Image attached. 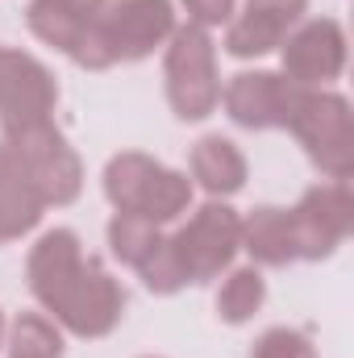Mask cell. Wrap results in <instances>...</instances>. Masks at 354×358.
Here are the masks:
<instances>
[{
    "label": "cell",
    "mask_w": 354,
    "mask_h": 358,
    "mask_svg": "<svg viewBox=\"0 0 354 358\" xmlns=\"http://www.w3.org/2000/svg\"><path fill=\"white\" fill-rule=\"evenodd\" d=\"M283 129L304 146V155L321 176L342 179V183L354 176V113L342 92L296 84Z\"/></svg>",
    "instance_id": "cell-1"
},
{
    "label": "cell",
    "mask_w": 354,
    "mask_h": 358,
    "mask_svg": "<svg viewBox=\"0 0 354 358\" xmlns=\"http://www.w3.org/2000/svg\"><path fill=\"white\" fill-rule=\"evenodd\" d=\"M104 196L117 213L146 217L163 229L192 208V179L142 150H121L104 163Z\"/></svg>",
    "instance_id": "cell-2"
},
{
    "label": "cell",
    "mask_w": 354,
    "mask_h": 358,
    "mask_svg": "<svg viewBox=\"0 0 354 358\" xmlns=\"http://www.w3.org/2000/svg\"><path fill=\"white\" fill-rule=\"evenodd\" d=\"M167 80V104L179 121H204L221 104V80H217V46L204 25H179L167 42L163 59Z\"/></svg>",
    "instance_id": "cell-3"
},
{
    "label": "cell",
    "mask_w": 354,
    "mask_h": 358,
    "mask_svg": "<svg viewBox=\"0 0 354 358\" xmlns=\"http://www.w3.org/2000/svg\"><path fill=\"white\" fill-rule=\"evenodd\" d=\"M4 142L13 146V155L21 159L25 176L34 183V192L42 196L46 208H67L80 200L84 192V163L76 155V146L67 142V134L50 121L25 125L17 134H4Z\"/></svg>",
    "instance_id": "cell-4"
},
{
    "label": "cell",
    "mask_w": 354,
    "mask_h": 358,
    "mask_svg": "<svg viewBox=\"0 0 354 358\" xmlns=\"http://www.w3.org/2000/svg\"><path fill=\"white\" fill-rule=\"evenodd\" d=\"M46 313H55V321L67 334L96 342V338H108L121 325V317H125V287L88 255L84 267L76 271L71 283L50 300Z\"/></svg>",
    "instance_id": "cell-5"
},
{
    "label": "cell",
    "mask_w": 354,
    "mask_h": 358,
    "mask_svg": "<svg viewBox=\"0 0 354 358\" xmlns=\"http://www.w3.org/2000/svg\"><path fill=\"white\" fill-rule=\"evenodd\" d=\"M171 242H176L187 279L192 283H208L221 271L234 267V259L242 250V217L225 200H204L171 234Z\"/></svg>",
    "instance_id": "cell-6"
},
{
    "label": "cell",
    "mask_w": 354,
    "mask_h": 358,
    "mask_svg": "<svg viewBox=\"0 0 354 358\" xmlns=\"http://www.w3.org/2000/svg\"><path fill=\"white\" fill-rule=\"evenodd\" d=\"M292 217V238H296V259L304 263H321L330 259L354 229V196L342 179L317 183L309 187L296 208H288Z\"/></svg>",
    "instance_id": "cell-7"
},
{
    "label": "cell",
    "mask_w": 354,
    "mask_h": 358,
    "mask_svg": "<svg viewBox=\"0 0 354 358\" xmlns=\"http://www.w3.org/2000/svg\"><path fill=\"white\" fill-rule=\"evenodd\" d=\"M59 104V84L46 63L25 50L0 46V129L17 134L25 125L50 121Z\"/></svg>",
    "instance_id": "cell-8"
},
{
    "label": "cell",
    "mask_w": 354,
    "mask_h": 358,
    "mask_svg": "<svg viewBox=\"0 0 354 358\" xmlns=\"http://www.w3.org/2000/svg\"><path fill=\"white\" fill-rule=\"evenodd\" d=\"M346 29L334 17H313L300 21L283 42V80L304 84V88H330L342 71H346Z\"/></svg>",
    "instance_id": "cell-9"
},
{
    "label": "cell",
    "mask_w": 354,
    "mask_h": 358,
    "mask_svg": "<svg viewBox=\"0 0 354 358\" xmlns=\"http://www.w3.org/2000/svg\"><path fill=\"white\" fill-rule=\"evenodd\" d=\"M100 25L108 34V46H113L117 63L150 59L179 29L171 0H108L100 8Z\"/></svg>",
    "instance_id": "cell-10"
},
{
    "label": "cell",
    "mask_w": 354,
    "mask_h": 358,
    "mask_svg": "<svg viewBox=\"0 0 354 358\" xmlns=\"http://www.w3.org/2000/svg\"><path fill=\"white\" fill-rule=\"evenodd\" d=\"M292 88L296 84L279 71H238L221 92V104L229 121L242 129H283Z\"/></svg>",
    "instance_id": "cell-11"
},
{
    "label": "cell",
    "mask_w": 354,
    "mask_h": 358,
    "mask_svg": "<svg viewBox=\"0 0 354 358\" xmlns=\"http://www.w3.org/2000/svg\"><path fill=\"white\" fill-rule=\"evenodd\" d=\"M84 259H88V255H84V242H80L76 229H67V225L46 229V234L34 242L29 259H25V279H29L34 300H38L42 308H50V300L71 283V275L84 267Z\"/></svg>",
    "instance_id": "cell-12"
},
{
    "label": "cell",
    "mask_w": 354,
    "mask_h": 358,
    "mask_svg": "<svg viewBox=\"0 0 354 358\" xmlns=\"http://www.w3.org/2000/svg\"><path fill=\"white\" fill-rule=\"evenodd\" d=\"M42 213H46L42 196L34 192L21 159L13 155V146L0 138V246L34 234Z\"/></svg>",
    "instance_id": "cell-13"
},
{
    "label": "cell",
    "mask_w": 354,
    "mask_h": 358,
    "mask_svg": "<svg viewBox=\"0 0 354 358\" xmlns=\"http://www.w3.org/2000/svg\"><path fill=\"white\" fill-rule=\"evenodd\" d=\"M246 155L238 150V142L221 138V134H204L192 146V183H200L208 192V200H229L246 187Z\"/></svg>",
    "instance_id": "cell-14"
},
{
    "label": "cell",
    "mask_w": 354,
    "mask_h": 358,
    "mask_svg": "<svg viewBox=\"0 0 354 358\" xmlns=\"http://www.w3.org/2000/svg\"><path fill=\"white\" fill-rule=\"evenodd\" d=\"M242 250L259 267H288V263H296V238H292L288 208L259 204L250 217H242Z\"/></svg>",
    "instance_id": "cell-15"
},
{
    "label": "cell",
    "mask_w": 354,
    "mask_h": 358,
    "mask_svg": "<svg viewBox=\"0 0 354 358\" xmlns=\"http://www.w3.org/2000/svg\"><path fill=\"white\" fill-rule=\"evenodd\" d=\"M96 17H100V13H96ZM96 17H84V13L67 8L63 0H29V8H25L29 34H34L38 42H46V46H55V50L67 55V59H76V50H80V42H84V34H88V25Z\"/></svg>",
    "instance_id": "cell-16"
},
{
    "label": "cell",
    "mask_w": 354,
    "mask_h": 358,
    "mask_svg": "<svg viewBox=\"0 0 354 358\" xmlns=\"http://www.w3.org/2000/svg\"><path fill=\"white\" fill-rule=\"evenodd\" d=\"M267 304V279L259 267H234L217 292V317L225 325H246Z\"/></svg>",
    "instance_id": "cell-17"
},
{
    "label": "cell",
    "mask_w": 354,
    "mask_h": 358,
    "mask_svg": "<svg viewBox=\"0 0 354 358\" xmlns=\"http://www.w3.org/2000/svg\"><path fill=\"white\" fill-rule=\"evenodd\" d=\"M8 358H63V329L42 313H21L4 329Z\"/></svg>",
    "instance_id": "cell-18"
},
{
    "label": "cell",
    "mask_w": 354,
    "mask_h": 358,
    "mask_svg": "<svg viewBox=\"0 0 354 358\" xmlns=\"http://www.w3.org/2000/svg\"><path fill=\"white\" fill-rule=\"evenodd\" d=\"M159 225H150L146 217H134V213H113L108 221V255L125 267H138L146 259V250L159 242Z\"/></svg>",
    "instance_id": "cell-19"
},
{
    "label": "cell",
    "mask_w": 354,
    "mask_h": 358,
    "mask_svg": "<svg viewBox=\"0 0 354 358\" xmlns=\"http://www.w3.org/2000/svg\"><path fill=\"white\" fill-rule=\"evenodd\" d=\"M134 271L142 275V283H146L155 296H176V292H183V287L192 283L187 271H183V263H179V250H176L171 238H159Z\"/></svg>",
    "instance_id": "cell-20"
},
{
    "label": "cell",
    "mask_w": 354,
    "mask_h": 358,
    "mask_svg": "<svg viewBox=\"0 0 354 358\" xmlns=\"http://www.w3.org/2000/svg\"><path fill=\"white\" fill-rule=\"evenodd\" d=\"M250 358H317V350H313V338L304 329L275 325V329L259 334V342L250 346Z\"/></svg>",
    "instance_id": "cell-21"
},
{
    "label": "cell",
    "mask_w": 354,
    "mask_h": 358,
    "mask_svg": "<svg viewBox=\"0 0 354 358\" xmlns=\"http://www.w3.org/2000/svg\"><path fill=\"white\" fill-rule=\"evenodd\" d=\"M246 8L259 13V17H267V21H275L283 34H292V29L304 21L309 0H246Z\"/></svg>",
    "instance_id": "cell-22"
},
{
    "label": "cell",
    "mask_w": 354,
    "mask_h": 358,
    "mask_svg": "<svg viewBox=\"0 0 354 358\" xmlns=\"http://www.w3.org/2000/svg\"><path fill=\"white\" fill-rule=\"evenodd\" d=\"M234 4H238V0H183L187 21H192V25H204V29L225 25V21L234 17Z\"/></svg>",
    "instance_id": "cell-23"
},
{
    "label": "cell",
    "mask_w": 354,
    "mask_h": 358,
    "mask_svg": "<svg viewBox=\"0 0 354 358\" xmlns=\"http://www.w3.org/2000/svg\"><path fill=\"white\" fill-rule=\"evenodd\" d=\"M63 4H67V8H76V13H84V17H96L108 0H63Z\"/></svg>",
    "instance_id": "cell-24"
},
{
    "label": "cell",
    "mask_w": 354,
    "mask_h": 358,
    "mask_svg": "<svg viewBox=\"0 0 354 358\" xmlns=\"http://www.w3.org/2000/svg\"><path fill=\"white\" fill-rule=\"evenodd\" d=\"M4 329H8V325H4V313H0V346H4Z\"/></svg>",
    "instance_id": "cell-25"
},
{
    "label": "cell",
    "mask_w": 354,
    "mask_h": 358,
    "mask_svg": "<svg viewBox=\"0 0 354 358\" xmlns=\"http://www.w3.org/2000/svg\"><path fill=\"white\" fill-rule=\"evenodd\" d=\"M142 358H159V355H142Z\"/></svg>",
    "instance_id": "cell-26"
}]
</instances>
